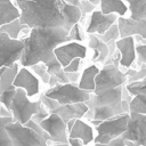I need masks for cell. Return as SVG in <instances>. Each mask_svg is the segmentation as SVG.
<instances>
[{"mask_svg": "<svg viewBox=\"0 0 146 146\" xmlns=\"http://www.w3.org/2000/svg\"><path fill=\"white\" fill-rule=\"evenodd\" d=\"M21 22L30 29L64 27L67 31L82 17L81 9L64 0H15Z\"/></svg>", "mask_w": 146, "mask_h": 146, "instance_id": "obj_1", "label": "cell"}, {"mask_svg": "<svg viewBox=\"0 0 146 146\" xmlns=\"http://www.w3.org/2000/svg\"><path fill=\"white\" fill-rule=\"evenodd\" d=\"M68 34L64 27H34L31 29L30 35L23 39L24 51L19 59V64L24 67H31L35 64H50L56 59L55 49L62 43L68 42Z\"/></svg>", "mask_w": 146, "mask_h": 146, "instance_id": "obj_2", "label": "cell"}, {"mask_svg": "<svg viewBox=\"0 0 146 146\" xmlns=\"http://www.w3.org/2000/svg\"><path fill=\"white\" fill-rule=\"evenodd\" d=\"M6 129L11 138L13 146H50L49 135L34 120H30L26 124L14 121Z\"/></svg>", "mask_w": 146, "mask_h": 146, "instance_id": "obj_3", "label": "cell"}, {"mask_svg": "<svg viewBox=\"0 0 146 146\" xmlns=\"http://www.w3.org/2000/svg\"><path fill=\"white\" fill-rule=\"evenodd\" d=\"M119 64H120V52L117 51L116 57L112 58L111 63L104 65V67L97 74L95 81L96 88L94 94H100L103 91L122 87L128 83L127 73L122 72L119 68Z\"/></svg>", "mask_w": 146, "mask_h": 146, "instance_id": "obj_4", "label": "cell"}, {"mask_svg": "<svg viewBox=\"0 0 146 146\" xmlns=\"http://www.w3.org/2000/svg\"><path fill=\"white\" fill-rule=\"evenodd\" d=\"M42 107H43V104L41 99L32 102L30 100V97L27 96L24 89L17 88L16 95L10 106V112L16 122L26 124L30 120H32V117L35 114H38L41 111Z\"/></svg>", "mask_w": 146, "mask_h": 146, "instance_id": "obj_5", "label": "cell"}, {"mask_svg": "<svg viewBox=\"0 0 146 146\" xmlns=\"http://www.w3.org/2000/svg\"><path fill=\"white\" fill-rule=\"evenodd\" d=\"M129 119H130V113H123L114 117H111L108 120L102 121L98 125L95 127L96 137L94 143L108 144L113 139L121 137L128 128Z\"/></svg>", "mask_w": 146, "mask_h": 146, "instance_id": "obj_6", "label": "cell"}, {"mask_svg": "<svg viewBox=\"0 0 146 146\" xmlns=\"http://www.w3.org/2000/svg\"><path fill=\"white\" fill-rule=\"evenodd\" d=\"M92 92L81 89L75 83H59L55 87H50L44 95L49 98L57 100L60 105L75 104V103H87Z\"/></svg>", "mask_w": 146, "mask_h": 146, "instance_id": "obj_7", "label": "cell"}, {"mask_svg": "<svg viewBox=\"0 0 146 146\" xmlns=\"http://www.w3.org/2000/svg\"><path fill=\"white\" fill-rule=\"evenodd\" d=\"M121 137L127 146H146V114L130 112L128 128Z\"/></svg>", "mask_w": 146, "mask_h": 146, "instance_id": "obj_8", "label": "cell"}, {"mask_svg": "<svg viewBox=\"0 0 146 146\" xmlns=\"http://www.w3.org/2000/svg\"><path fill=\"white\" fill-rule=\"evenodd\" d=\"M24 48L23 40L11 39L8 34L0 32V68L19 62Z\"/></svg>", "mask_w": 146, "mask_h": 146, "instance_id": "obj_9", "label": "cell"}, {"mask_svg": "<svg viewBox=\"0 0 146 146\" xmlns=\"http://www.w3.org/2000/svg\"><path fill=\"white\" fill-rule=\"evenodd\" d=\"M40 127L49 135L51 143H67V123L56 113H50L44 120L39 122Z\"/></svg>", "mask_w": 146, "mask_h": 146, "instance_id": "obj_10", "label": "cell"}, {"mask_svg": "<svg viewBox=\"0 0 146 146\" xmlns=\"http://www.w3.org/2000/svg\"><path fill=\"white\" fill-rule=\"evenodd\" d=\"M123 89H124V86L117 87L114 89H110V90L103 91L100 94H94L92 92L90 99L86 104L88 105L89 108H92L96 106H111V107L120 108L124 112V110L122 107Z\"/></svg>", "mask_w": 146, "mask_h": 146, "instance_id": "obj_11", "label": "cell"}, {"mask_svg": "<svg viewBox=\"0 0 146 146\" xmlns=\"http://www.w3.org/2000/svg\"><path fill=\"white\" fill-rule=\"evenodd\" d=\"M117 15L116 14H104L102 10H94L90 14L86 32L88 34H104L112 25L117 23Z\"/></svg>", "mask_w": 146, "mask_h": 146, "instance_id": "obj_12", "label": "cell"}, {"mask_svg": "<svg viewBox=\"0 0 146 146\" xmlns=\"http://www.w3.org/2000/svg\"><path fill=\"white\" fill-rule=\"evenodd\" d=\"M54 52L62 66L65 67L74 58L83 59L87 56V47L78 41H68L58 46Z\"/></svg>", "mask_w": 146, "mask_h": 146, "instance_id": "obj_13", "label": "cell"}, {"mask_svg": "<svg viewBox=\"0 0 146 146\" xmlns=\"http://www.w3.org/2000/svg\"><path fill=\"white\" fill-rule=\"evenodd\" d=\"M14 86L16 88L24 89L30 98L38 95L39 90H40L38 76L34 75L27 67H24V66L22 68H19L17 76L14 81Z\"/></svg>", "mask_w": 146, "mask_h": 146, "instance_id": "obj_14", "label": "cell"}, {"mask_svg": "<svg viewBox=\"0 0 146 146\" xmlns=\"http://www.w3.org/2000/svg\"><path fill=\"white\" fill-rule=\"evenodd\" d=\"M117 25L121 38L139 35L146 40V19H132L131 17H119Z\"/></svg>", "mask_w": 146, "mask_h": 146, "instance_id": "obj_15", "label": "cell"}, {"mask_svg": "<svg viewBox=\"0 0 146 146\" xmlns=\"http://www.w3.org/2000/svg\"><path fill=\"white\" fill-rule=\"evenodd\" d=\"M115 46L117 51L120 52V65L122 67L129 68L137 57L135 38L133 36L120 38L119 40H116Z\"/></svg>", "mask_w": 146, "mask_h": 146, "instance_id": "obj_16", "label": "cell"}, {"mask_svg": "<svg viewBox=\"0 0 146 146\" xmlns=\"http://www.w3.org/2000/svg\"><path fill=\"white\" fill-rule=\"evenodd\" d=\"M96 130L95 127L82 119H76L73 127L68 131V138H79L86 146L95 141Z\"/></svg>", "mask_w": 146, "mask_h": 146, "instance_id": "obj_17", "label": "cell"}, {"mask_svg": "<svg viewBox=\"0 0 146 146\" xmlns=\"http://www.w3.org/2000/svg\"><path fill=\"white\" fill-rule=\"evenodd\" d=\"M89 107L86 103H75V104H66V105H58L54 111L50 113L58 114L66 123L73 119H83L88 113Z\"/></svg>", "mask_w": 146, "mask_h": 146, "instance_id": "obj_18", "label": "cell"}, {"mask_svg": "<svg viewBox=\"0 0 146 146\" xmlns=\"http://www.w3.org/2000/svg\"><path fill=\"white\" fill-rule=\"evenodd\" d=\"M88 46L92 49L94 54L91 60L94 63H103L110 56V47L106 42H104L98 34H89Z\"/></svg>", "mask_w": 146, "mask_h": 146, "instance_id": "obj_19", "label": "cell"}, {"mask_svg": "<svg viewBox=\"0 0 146 146\" xmlns=\"http://www.w3.org/2000/svg\"><path fill=\"white\" fill-rule=\"evenodd\" d=\"M99 67L96 64H91L90 66L86 67L82 72V75L80 78V81L78 83V86L89 92H94L95 88H96V76L99 73Z\"/></svg>", "mask_w": 146, "mask_h": 146, "instance_id": "obj_20", "label": "cell"}, {"mask_svg": "<svg viewBox=\"0 0 146 146\" xmlns=\"http://www.w3.org/2000/svg\"><path fill=\"white\" fill-rule=\"evenodd\" d=\"M19 17L21 10L11 0H0V26Z\"/></svg>", "mask_w": 146, "mask_h": 146, "instance_id": "obj_21", "label": "cell"}, {"mask_svg": "<svg viewBox=\"0 0 146 146\" xmlns=\"http://www.w3.org/2000/svg\"><path fill=\"white\" fill-rule=\"evenodd\" d=\"M100 10L104 14H116L119 17H124L129 11V6L123 0H102Z\"/></svg>", "mask_w": 146, "mask_h": 146, "instance_id": "obj_22", "label": "cell"}, {"mask_svg": "<svg viewBox=\"0 0 146 146\" xmlns=\"http://www.w3.org/2000/svg\"><path fill=\"white\" fill-rule=\"evenodd\" d=\"M129 6L132 19H146V0H123Z\"/></svg>", "mask_w": 146, "mask_h": 146, "instance_id": "obj_23", "label": "cell"}, {"mask_svg": "<svg viewBox=\"0 0 146 146\" xmlns=\"http://www.w3.org/2000/svg\"><path fill=\"white\" fill-rule=\"evenodd\" d=\"M18 62L15 63L14 65L11 66H8L6 67L3 74L0 76V86H1V90H5V89H9V88H13L15 87L14 86V81L17 76V73H18Z\"/></svg>", "mask_w": 146, "mask_h": 146, "instance_id": "obj_24", "label": "cell"}, {"mask_svg": "<svg viewBox=\"0 0 146 146\" xmlns=\"http://www.w3.org/2000/svg\"><path fill=\"white\" fill-rule=\"evenodd\" d=\"M26 27H27V26H26L25 24H23L19 18H16V19H14V21L7 23V24L1 25V26H0V32H3V33H6V34H8L11 39H18L19 33H21L24 29H26Z\"/></svg>", "mask_w": 146, "mask_h": 146, "instance_id": "obj_25", "label": "cell"}, {"mask_svg": "<svg viewBox=\"0 0 146 146\" xmlns=\"http://www.w3.org/2000/svg\"><path fill=\"white\" fill-rule=\"evenodd\" d=\"M14 121L13 116H0V146H13L11 138L6 128Z\"/></svg>", "mask_w": 146, "mask_h": 146, "instance_id": "obj_26", "label": "cell"}, {"mask_svg": "<svg viewBox=\"0 0 146 146\" xmlns=\"http://www.w3.org/2000/svg\"><path fill=\"white\" fill-rule=\"evenodd\" d=\"M130 112H137L146 114V96L136 95L130 102Z\"/></svg>", "mask_w": 146, "mask_h": 146, "instance_id": "obj_27", "label": "cell"}, {"mask_svg": "<svg viewBox=\"0 0 146 146\" xmlns=\"http://www.w3.org/2000/svg\"><path fill=\"white\" fill-rule=\"evenodd\" d=\"M99 38L104 42H106L107 44L111 43V42H115L116 40H119L121 38V34H120V29H119L117 23H115L114 25H112L104 34L99 35Z\"/></svg>", "mask_w": 146, "mask_h": 146, "instance_id": "obj_28", "label": "cell"}, {"mask_svg": "<svg viewBox=\"0 0 146 146\" xmlns=\"http://www.w3.org/2000/svg\"><path fill=\"white\" fill-rule=\"evenodd\" d=\"M125 88L130 92L131 96H136V95L146 96V79L136 81V82H129L125 84Z\"/></svg>", "mask_w": 146, "mask_h": 146, "instance_id": "obj_29", "label": "cell"}, {"mask_svg": "<svg viewBox=\"0 0 146 146\" xmlns=\"http://www.w3.org/2000/svg\"><path fill=\"white\" fill-rule=\"evenodd\" d=\"M16 90H17L16 87H13V88H9V89H5V90H2V92L0 95V104L3 105L9 111H10V106H11L13 99H14V97L16 95Z\"/></svg>", "mask_w": 146, "mask_h": 146, "instance_id": "obj_30", "label": "cell"}, {"mask_svg": "<svg viewBox=\"0 0 146 146\" xmlns=\"http://www.w3.org/2000/svg\"><path fill=\"white\" fill-rule=\"evenodd\" d=\"M31 68H32V71L36 74V76L41 79L42 82L49 83V80H50V76H51V75L49 74V72H48V70H47V67H46V65H44L43 63L35 64V65L31 66Z\"/></svg>", "mask_w": 146, "mask_h": 146, "instance_id": "obj_31", "label": "cell"}, {"mask_svg": "<svg viewBox=\"0 0 146 146\" xmlns=\"http://www.w3.org/2000/svg\"><path fill=\"white\" fill-rule=\"evenodd\" d=\"M125 73L128 76V83L140 81L146 79V66H141L139 70H128Z\"/></svg>", "mask_w": 146, "mask_h": 146, "instance_id": "obj_32", "label": "cell"}, {"mask_svg": "<svg viewBox=\"0 0 146 146\" xmlns=\"http://www.w3.org/2000/svg\"><path fill=\"white\" fill-rule=\"evenodd\" d=\"M136 54L138 62L144 64L143 66H146V43L136 44Z\"/></svg>", "mask_w": 146, "mask_h": 146, "instance_id": "obj_33", "label": "cell"}, {"mask_svg": "<svg viewBox=\"0 0 146 146\" xmlns=\"http://www.w3.org/2000/svg\"><path fill=\"white\" fill-rule=\"evenodd\" d=\"M68 39H70V41H78V42H80V41L83 40L82 33H81V27H80L79 23L75 24V25L71 29L70 34H68Z\"/></svg>", "mask_w": 146, "mask_h": 146, "instance_id": "obj_34", "label": "cell"}, {"mask_svg": "<svg viewBox=\"0 0 146 146\" xmlns=\"http://www.w3.org/2000/svg\"><path fill=\"white\" fill-rule=\"evenodd\" d=\"M81 9V13H82V16L87 15V14H91L94 10H96V6L94 3H91L89 0H82L81 3H80V7Z\"/></svg>", "mask_w": 146, "mask_h": 146, "instance_id": "obj_35", "label": "cell"}, {"mask_svg": "<svg viewBox=\"0 0 146 146\" xmlns=\"http://www.w3.org/2000/svg\"><path fill=\"white\" fill-rule=\"evenodd\" d=\"M80 64H81V58H74L67 66L63 67V70L66 73H75V72H79Z\"/></svg>", "mask_w": 146, "mask_h": 146, "instance_id": "obj_36", "label": "cell"}, {"mask_svg": "<svg viewBox=\"0 0 146 146\" xmlns=\"http://www.w3.org/2000/svg\"><path fill=\"white\" fill-rule=\"evenodd\" d=\"M46 67H47V70H48V72H49V74H50V75H54V74H56L57 72H59V71L63 68L62 64L59 63V60H58L57 58H56L55 60H52L50 64L46 65Z\"/></svg>", "mask_w": 146, "mask_h": 146, "instance_id": "obj_37", "label": "cell"}, {"mask_svg": "<svg viewBox=\"0 0 146 146\" xmlns=\"http://www.w3.org/2000/svg\"><path fill=\"white\" fill-rule=\"evenodd\" d=\"M94 146H127L125 145V140L122 137H117L115 139H113L112 141H110L108 144H98V143H94Z\"/></svg>", "mask_w": 146, "mask_h": 146, "instance_id": "obj_38", "label": "cell"}, {"mask_svg": "<svg viewBox=\"0 0 146 146\" xmlns=\"http://www.w3.org/2000/svg\"><path fill=\"white\" fill-rule=\"evenodd\" d=\"M67 74V78H68V81L71 82V83H75V82H79L80 81V75H79V73L78 72H75V73H66Z\"/></svg>", "mask_w": 146, "mask_h": 146, "instance_id": "obj_39", "label": "cell"}, {"mask_svg": "<svg viewBox=\"0 0 146 146\" xmlns=\"http://www.w3.org/2000/svg\"><path fill=\"white\" fill-rule=\"evenodd\" d=\"M67 143L70 144V146H86L83 144V141L81 139H79V138H68Z\"/></svg>", "mask_w": 146, "mask_h": 146, "instance_id": "obj_40", "label": "cell"}, {"mask_svg": "<svg viewBox=\"0 0 146 146\" xmlns=\"http://www.w3.org/2000/svg\"><path fill=\"white\" fill-rule=\"evenodd\" d=\"M50 87H55V86H57V84H59V80L57 79V76L56 75H51L50 76V80H49V83H48Z\"/></svg>", "mask_w": 146, "mask_h": 146, "instance_id": "obj_41", "label": "cell"}, {"mask_svg": "<svg viewBox=\"0 0 146 146\" xmlns=\"http://www.w3.org/2000/svg\"><path fill=\"white\" fill-rule=\"evenodd\" d=\"M65 2L70 3V5H73V6H76V7H80V3L81 1L80 0H64Z\"/></svg>", "mask_w": 146, "mask_h": 146, "instance_id": "obj_42", "label": "cell"}, {"mask_svg": "<svg viewBox=\"0 0 146 146\" xmlns=\"http://www.w3.org/2000/svg\"><path fill=\"white\" fill-rule=\"evenodd\" d=\"M51 146H70L68 143H52Z\"/></svg>", "mask_w": 146, "mask_h": 146, "instance_id": "obj_43", "label": "cell"}, {"mask_svg": "<svg viewBox=\"0 0 146 146\" xmlns=\"http://www.w3.org/2000/svg\"><path fill=\"white\" fill-rule=\"evenodd\" d=\"M89 1H90L91 3H94L95 6H97V5H100V1H102V0H89Z\"/></svg>", "mask_w": 146, "mask_h": 146, "instance_id": "obj_44", "label": "cell"}, {"mask_svg": "<svg viewBox=\"0 0 146 146\" xmlns=\"http://www.w3.org/2000/svg\"><path fill=\"white\" fill-rule=\"evenodd\" d=\"M7 67H8V66H7ZM5 70H6V66H5V67H1V68H0V76H1L2 74H3V72H5Z\"/></svg>", "mask_w": 146, "mask_h": 146, "instance_id": "obj_45", "label": "cell"}, {"mask_svg": "<svg viewBox=\"0 0 146 146\" xmlns=\"http://www.w3.org/2000/svg\"><path fill=\"white\" fill-rule=\"evenodd\" d=\"M1 92H2V90H1V86H0V95H1Z\"/></svg>", "mask_w": 146, "mask_h": 146, "instance_id": "obj_46", "label": "cell"}]
</instances>
